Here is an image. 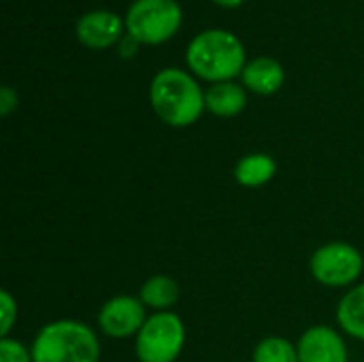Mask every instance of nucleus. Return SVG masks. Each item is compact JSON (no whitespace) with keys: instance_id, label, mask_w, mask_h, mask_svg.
<instances>
[{"instance_id":"nucleus-17","label":"nucleus","mask_w":364,"mask_h":362,"mask_svg":"<svg viewBox=\"0 0 364 362\" xmlns=\"http://www.w3.org/2000/svg\"><path fill=\"white\" fill-rule=\"evenodd\" d=\"M0 362H32V352L19 339L0 337Z\"/></svg>"},{"instance_id":"nucleus-18","label":"nucleus","mask_w":364,"mask_h":362,"mask_svg":"<svg viewBox=\"0 0 364 362\" xmlns=\"http://www.w3.org/2000/svg\"><path fill=\"white\" fill-rule=\"evenodd\" d=\"M19 105V98H17V92L11 90V87H2L0 90V115L6 117L11 115Z\"/></svg>"},{"instance_id":"nucleus-7","label":"nucleus","mask_w":364,"mask_h":362,"mask_svg":"<svg viewBox=\"0 0 364 362\" xmlns=\"http://www.w3.org/2000/svg\"><path fill=\"white\" fill-rule=\"evenodd\" d=\"M141 299L130 294L111 297L98 312V329L111 339H128L136 337L143 329L147 316Z\"/></svg>"},{"instance_id":"nucleus-1","label":"nucleus","mask_w":364,"mask_h":362,"mask_svg":"<svg viewBox=\"0 0 364 362\" xmlns=\"http://www.w3.org/2000/svg\"><path fill=\"white\" fill-rule=\"evenodd\" d=\"M149 102L154 113L173 128L192 126L205 111V94L200 85L179 68L160 70L149 85Z\"/></svg>"},{"instance_id":"nucleus-9","label":"nucleus","mask_w":364,"mask_h":362,"mask_svg":"<svg viewBox=\"0 0 364 362\" xmlns=\"http://www.w3.org/2000/svg\"><path fill=\"white\" fill-rule=\"evenodd\" d=\"M124 23L119 15L111 11H92L85 13L77 23V38L90 49H107L122 41Z\"/></svg>"},{"instance_id":"nucleus-10","label":"nucleus","mask_w":364,"mask_h":362,"mask_svg":"<svg viewBox=\"0 0 364 362\" xmlns=\"http://www.w3.org/2000/svg\"><path fill=\"white\" fill-rule=\"evenodd\" d=\"M243 85L250 87L254 94L260 96H271L275 94L286 79V73L282 68V64L273 58H256L250 64H245L243 73H241Z\"/></svg>"},{"instance_id":"nucleus-6","label":"nucleus","mask_w":364,"mask_h":362,"mask_svg":"<svg viewBox=\"0 0 364 362\" xmlns=\"http://www.w3.org/2000/svg\"><path fill=\"white\" fill-rule=\"evenodd\" d=\"M309 271L314 280L326 288L354 286L364 271V258L358 247L346 241H331L320 245L311 260Z\"/></svg>"},{"instance_id":"nucleus-14","label":"nucleus","mask_w":364,"mask_h":362,"mask_svg":"<svg viewBox=\"0 0 364 362\" xmlns=\"http://www.w3.org/2000/svg\"><path fill=\"white\" fill-rule=\"evenodd\" d=\"M277 162L269 154H247L235 166V179L243 188H262L273 181Z\"/></svg>"},{"instance_id":"nucleus-2","label":"nucleus","mask_w":364,"mask_h":362,"mask_svg":"<svg viewBox=\"0 0 364 362\" xmlns=\"http://www.w3.org/2000/svg\"><path fill=\"white\" fill-rule=\"evenodd\" d=\"M30 352L32 362H98L100 341L79 320H53L36 333Z\"/></svg>"},{"instance_id":"nucleus-8","label":"nucleus","mask_w":364,"mask_h":362,"mask_svg":"<svg viewBox=\"0 0 364 362\" xmlns=\"http://www.w3.org/2000/svg\"><path fill=\"white\" fill-rule=\"evenodd\" d=\"M299 362H348V346L341 333L333 326L316 324L307 329L299 344Z\"/></svg>"},{"instance_id":"nucleus-20","label":"nucleus","mask_w":364,"mask_h":362,"mask_svg":"<svg viewBox=\"0 0 364 362\" xmlns=\"http://www.w3.org/2000/svg\"><path fill=\"white\" fill-rule=\"evenodd\" d=\"M215 4H220V6H226V9H235V6H239L243 0H213Z\"/></svg>"},{"instance_id":"nucleus-16","label":"nucleus","mask_w":364,"mask_h":362,"mask_svg":"<svg viewBox=\"0 0 364 362\" xmlns=\"http://www.w3.org/2000/svg\"><path fill=\"white\" fill-rule=\"evenodd\" d=\"M17 322V301L9 290L0 292V337H9Z\"/></svg>"},{"instance_id":"nucleus-15","label":"nucleus","mask_w":364,"mask_h":362,"mask_svg":"<svg viewBox=\"0 0 364 362\" xmlns=\"http://www.w3.org/2000/svg\"><path fill=\"white\" fill-rule=\"evenodd\" d=\"M254 362H299V350L286 337H264L254 348Z\"/></svg>"},{"instance_id":"nucleus-19","label":"nucleus","mask_w":364,"mask_h":362,"mask_svg":"<svg viewBox=\"0 0 364 362\" xmlns=\"http://www.w3.org/2000/svg\"><path fill=\"white\" fill-rule=\"evenodd\" d=\"M136 51H139V41L132 34L122 36V41H119V55L122 58H132Z\"/></svg>"},{"instance_id":"nucleus-12","label":"nucleus","mask_w":364,"mask_h":362,"mask_svg":"<svg viewBox=\"0 0 364 362\" xmlns=\"http://www.w3.org/2000/svg\"><path fill=\"white\" fill-rule=\"evenodd\" d=\"M337 324L346 335L364 341V282L352 286L339 301Z\"/></svg>"},{"instance_id":"nucleus-5","label":"nucleus","mask_w":364,"mask_h":362,"mask_svg":"<svg viewBox=\"0 0 364 362\" xmlns=\"http://www.w3.org/2000/svg\"><path fill=\"white\" fill-rule=\"evenodd\" d=\"M181 26V9L175 0H136L128 9L126 28L139 43L160 45Z\"/></svg>"},{"instance_id":"nucleus-3","label":"nucleus","mask_w":364,"mask_h":362,"mask_svg":"<svg viewBox=\"0 0 364 362\" xmlns=\"http://www.w3.org/2000/svg\"><path fill=\"white\" fill-rule=\"evenodd\" d=\"M186 60L190 70L211 83L235 79L245 68V49L241 41L226 30L200 32L188 47Z\"/></svg>"},{"instance_id":"nucleus-13","label":"nucleus","mask_w":364,"mask_h":362,"mask_svg":"<svg viewBox=\"0 0 364 362\" xmlns=\"http://www.w3.org/2000/svg\"><path fill=\"white\" fill-rule=\"evenodd\" d=\"M139 299L147 309H154V314L171 312V307L179 301V284L168 275H151L143 282Z\"/></svg>"},{"instance_id":"nucleus-4","label":"nucleus","mask_w":364,"mask_h":362,"mask_svg":"<svg viewBox=\"0 0 364 362\" xmlns=\"http://www.w3.org/2000/svg\"><path fill=\"white\" fill-rule=\"evenodd\" d=\"M186 324L173 312L149 316L134 337V352L141 362H175L186 348Z\"/></svg>"},{"instance_id":"nucleus-11","label":"nucleus","mask_w":364,"mask_h":362,"mask_svg":"<svg viewBox=\"0 0 364 362\" xmlns=\"http://www.w3.org/2000/svg\"><path fill=\"white\" fill-rule=\"evenodd\" d=\"M245 105H247L245 90L232 81L213 83L205 92V107L218 117H235L245 109Z\"/></svg>"}]
</instances>
